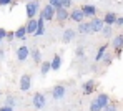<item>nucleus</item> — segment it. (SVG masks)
Listing matches in <instances>:
<instances>
[{
    "label": "nucleus",
    "mask_w": 123,
    "mask_h": 111,
    "mask_svg": "<svg viewBox=\"0 0 123 111\" xmlns=\"http://www.w3.org/2000/svg\"><path fill=\"white\" fill-rule=\"evenodd\" d=\"M38 12H40V2H38V0H33V2H27V3H25V13H27V20L35 18Z\"/></svg>",
    "instance_id": "1"
},
{
    "label": "nucleus",
    "mask_w": 123,
    "mask_h": 111,
    "mask_svg": "<svg viewBox=\"0 0 123 111\" xmlns=\"http://www.w3.org/2000/svg\"><path fill=\"white\" fill-rule=\"evenodd\" d=\"M32 105H33L35 110H43L45 105H47V98H45V94H43V93H35L33 98H32Z\"/></svg>",
    "instance_id": "2"
},
{
    "label": "nucleus",
    "mask_w": 123,
    "mask_h": 111,
    "mask_svg": "<svg viewBox=\"0 0 123 111\" xmlns=\"http://www.w3.org/2000/svg\"><path fill=\"white\" fill-rule=\"evenodd\" d=\"M18 88H20V91H28V89L32 88V76H30L28 73H23L20 76V80H18Z\"/></svg>",
    "instance_id": "3"
},
{
    "label": "nucleus",
    "mask_w": 123,
    "mask_h": 111,
    "mask_svg": "<svg viewBox=\"0 0 123 111\" xmlns=\"http://www.w3.org/2000/svg\"><path fill=\"white\" fill-rule=\"evenodd\" d=\"M40 17L45 20V22L53 20V18H55V8H53V7H50V5L47 3V5H45V7L40 10Z\"/></svg>",
    "instance_id": "4"
},
{
    "label": "nucleus",
    "mask_w": 123,
    "mask_h": 111,
    "mask_svg": "<svg viewBox=\"0 0 123 111\" xmlns=\"http://www.w3.org/2000/svg\"><path fill=\"white\" fill-rule=\"evenodd\" d=\"M15 56H17L18 61L28 60V56H30V48H28L27 45H20V46L17 48V51H15Z\"/></svg>",
    "instance_id": "5"
},
{
    "label": "nucleus",
    "mask_w": 123,
    "mask_h": 111,
    "mask_svg": "<svg viewBox=\"0 0 123 111\" xmlns=\"http://www.w3.org/2000/svg\"><path fill=\"white\" fill-rule=\"evenodd\" d=\"M67 94V86L65 85H55L52 88V98L53 100H63Z\"/></svg>",
    "instance_id": "6"
},
{
    "label": "nucleus",
    "mask_w": 123,
    "mask_h": 111,
    "mask_svg": "<svg viewBox=\"0 0 123 111\" xmlns=\"http://www.w3.org/2000/svg\"><path fill=\"white\" fill-rule=\"evenodd\" d=\"M80 10H82L83 17H90V18H93V17H97V7L95 5H92V3H83L82 7H80Z\"/></svg>",
    "instance_id": "7"
},
{
    "label": "nucleus",
    "mask_w": 123,
    "mask_h": 111,
    "mask_svg": "<svg viewBox=\"0 0 123 111\" xmlns=\"http://www.w3.org/2000/svg\"><path fill=\"white\" fill-rule=\"evenodd\" d=\"M88 23H90V30H92V33H100L102 28L105 27L103 20H102V18H98V17H93Z\"/></svg>",
    "instance_id": "8"
},
{
    "label": "nucleus",
    "mask_w": 123,
    "mask_h": 111,
    "mask_svg": "<svg viewBox=\"0 0 123 111\" xmlns=\"http://www.w3.org/2000/svg\"><path fill=\"white\" fill-rule=\"evenodd\" d=\"M75 37H77V30L75 28H65L63 30V35H62V42L63 43H72L73 40H75Z\"/></svg>",
    "instance_id": "9"
},
{
    "label": "nucleus",
    "mask_w": 123,
    "mask_h": 111,
    "mask_svg": "<svg viewBox=\"0 0 123 111\" xmlns=\"http://www.w3.org/2000/svg\"><path fill=\"white\" fill-rule=\"evenodd\" d=\"M111 46L115 48V55H117V56H120V55H122V50H123V33L117 35V37L113 38Z\"/></svg>",
    "instance_id": "10"
},
{
    "label": "nucleus",
    "mask_w": 123,
    "mask_h": 111,
    "mask_svg": "<svg viewBox=\"0 0 123 111\" xmlns=\"http://www.w3.org/2000/svg\"><path fill=\"white\" fill-rule=\"evenodd\" d=\"M68 18H70V12H68L67 8H58V10H55V20L58 23L67 22Z\"/></svg>",
    "instance_id": "11"
},
{
    "label": "nucleus",
    "mask_w": 123,
    "mask_h": 111,
    "mask_svg": "<svg viewBox=\"0 0 123 111\" xmlns=\"http://www.w3.org/2000/svg\"><path fill=\"white\" fill-rule=\"evenodd\" d=\"M68 20H72V22H75V23H82L83 20H85V17H83V13H82L80 8H72V10H70V18H68Z\"/></svg>",
    "instance_id": "12"
},
{
    "label": "nucleus",
    "mask_w": 123,
    "mask_h": 111,
    "mask_svg": "<svg viewBox=\"0 0 123 111\" xmlns=\"http://www.w3.org/2000/svg\"><path fill=\"white\" fill-rule=\"evenodd\" d=\"M95 88H97V83L93 80H88V81L82 83V91H83V94H86V96L95 93Z\"/></svg>",
    "instance_id": "13"
},
{
    "label": "nucleus",
    "mask_w": 123,
    "mask_h": 111,
    "mask_svg": "<svg viewBox=\"0 0 123 111\" xmlns=\"http://www.w3.org/2000/svg\"><path fill=\"white\" fill-rule=\"evenodd\" d=\"M93 101H95V103H97V105H98V106L103 110V108H105V106L110 103V96H108L106 93H100V94H98V96H97Z\"/></svg>",
    "instance_id": "14"
},
{
    "label": "nucleus",
    "mask_w": 123,
    "mask_h": 111,
    "mask_svg": "<svg viewBox=\"0 0 123 111\" xmlns=\"http://www.w3.org/2000/svg\"><path fill=\"white\" fill-rule=\"evenodd\" d=\"M23 27H25V32H27V35H33V33L37 32V18L27 20V23H25Z\"/></svg>",
    "instance_id": "15"
},
{
    "label": "nucleus",
    "mask_w": 123,
    "mask_h": 111,
    "mask_svg": "<svg viewBox=\"0 0 123 111\" xmlns=\"http://www.w3.org/2000/svg\"><path fill=\"white\" fill-rule=\"evenodd\" d=\"M117 13H113V12H106L105 13V17H103L102 20H103V23L105 25H108V27H113L115 25V22H117Z\"/></svg>",
    "instance_id": "16"
},
{
    "label": "nucleus",
    "mask_w": 123,
    "mask_h": 111,
    "mask_svg": "<svg viewBox=\"0 0 123 111\" xmlns=\"http://www.w3.org/2000/svg\"><path fill=\"white\" fill-rule=\"evenodd\" d=\"M50 68H52V71H58L62 68V56L60 55H53V58L50 60Z\"/></svg>",
    "instance_id": "17"
},
{
    "label": "nucleus",
    "mask_w": 123,
    "mask_h": 111,
    "mask_svg": "<svg viewBox=\"0 0 123 111\" xmlns=\"http://www.w3.org/2000/svg\"><path fill=\"white\" fill-rule=\"evenodd\" d=\"M75 30H77V33H80V35H88V33H92V30H90V23H88V22L78 23V27H77Z\"/></svg>",
    "instance_id": "18"
},
{
    "label": "nucleus",
    "mask_w": 123,
    "mask_h": 111,
    "mask_svg": "<svg viewBox=\"0 0 123 111\" xmlns=\"http://www.w3.org/2000/svg\"><path fill=\"white\" fill-rule=\"evenodd\" d=\"M33 35H35V37H42V35H45V20H43L42 17L37 18V32H35Z\"/></svg>",
    "instance_id": "19"
},
{
    "label": "nucleus",
    "mask_w": 123,
    "mask_h": 111,
    "mask_svg": "<svg viewBox=\"0 0 123 111\" xmlns=\"http://www.w3.org/2000/svg\"><path fill=\"white\" fill-rule=\"evenodd\" d=\"M106 50H108V43L102 45L100 48H98V51H97V56H95V61L98 63V61H102L103 56H105V53H106Z\"/></svg>",
    "instance_id": "20"
},
{
    "label": "nucleus",
    "mask_w": 123,
    "mask_h": 111,
    "mask_svg": "<svg viewBox=\"0 0 123 111\" xmlns=\"http://www.w3.org/2000/svg\"><path fill=\"white\" fill-rule=\"evenodd\" d=\"M30 58H32L35 63H42V51L38 50V48L30 50Z\"/></svg>",
    "instance_id": "21"
},
{
    "label": "nucleus",
    "mask_w": 123,
    "mask_h": 111,
    "mask_svg": "<svg viewBox=\"0 0 123 111\" xmlns=\"http://www.w3.org/2000/svg\"><path fill=\"white\" fill-rule=\"evenodd\" d=\"M50 71H52V68H50V61H42V65H40V75H42V76H47Z\"/></svg>",
    "instance_id": "22"
},
{
    "label": "nucleus",
    "mask_w": 123,
    "mask_h": 111,
    "mask_svg": "<svg viewBox=\"0 0 123 111\" xmlns=\"http://www.w3.org/2000/svg\"><path fill=\"white\" fill-rule=\"evenodd\" d=\"M5 106H10V108H13V110H15V106H17V98H15L13 94L5 96Z\"/></svg>",
    "instance_id": "23"
},
{
    "label": "nucleus",
    "mask_w": 123,
    "mask_h": 111,
    "mask_svg": "<svg viewBox=\"0 0 123 111\" xmlns=\"http://www.w3.org/2000/svg\"><path fill=\"white\" fill-rule=\"evenodd\" d=\"M13 35H15V38L17 40H23L25 37H27V32H25V27L22 25V27H18L15 32H13Z\"/></svg>",
    "instance_id": "24"
},
{
    "label": "nucleus",
    "mask_w": 123,
    "mask_h": 111,
    "mask_svg": "<svg viewBox=\"0 0 123 111\" xmlns=\"http://www.w3.org/2000/svg\"><path fill=\"white\" fill-rule=\"evenodd\" d=\"M111 30H113L111 27H108V25H105V27L102 28V32H100V33H102V35L105 37V38H108V37H111Z\"/></svg>",
    "instance_id": "25"
},
{
    "label": "nucleus",
    "mask_w": 123,
    "mask_h": 111,
    "mask_svg": "<svg viewBox=\"0 0 123 111\" xmlns=\"http://www.w3.org/2000/svg\"><path fill=\"white\" fill-rule=\"evenodd\" d=\"M102 61L106 65V67H110V65H111V61H113V55H111V53H105V56H103Z\"/></svg>",
    "instance_id": "26"
},
{
    "label": "nucleus",
    "mask_w": 123,
    "mask_h": 111,
    "mask_svg": "<svg viewBox=\"0 0 123 111\" xmlns=\"http://www.w3.org/2000/svg\"><path fill=\"white\" fill-rule=\"evenodd\" d=\"M75 56H77V58H83V56H85V48H83V46H77V48H75Z\"/></svg>",
    "instance_id": "27"
},
{
    "label": "nucleus",
    "mask_w": 123,
    "mask_h": 111,
    "mask_svg": "<svg viewBox=\"0 0 123 111\" xmlns=\"http://www.w3.org/2000/svg\"><path fill=\"white\" fill-rule=\"evenodd\" d=\"M60 5H62V8H70L72 5H73V0H60Z\"/></svg>",
    "instance_id": "28"
},
{
    "label": "nucleus",
    "mask_w": 123,
    "mask_h": 111,
    "mask_svg": "<svg viewBox=\"0 0 123 111\" xmlns=\"http://www.w3.org/2000/svg\"><path fill=\"white\" fill-rule=\"evenodd\" d=\"M48 5H50V7H53L55 10H58V8H62V5H60V0H48Z\"/></svg>",
    "instance_id": "29"
},
{
    "label": "nucleus",
    "mask_w": 123,
    "mask_h": 111,
    "mask_svg": "<svg viewBox=\"0 0 123 111\" xmlns=\"http://www.w3.org/2000/svg\"><path fill=\"white\" fill-rule=\"evenodd\" d=\"M102 111H118V110H117V105H115V103H108Z\"/></svg>",
    "instance_id": "30"
},
{
    "label": "nucleus",
    "mask_w": 123,
    "mask_h": 111,
    "mask_svg": "<svg viewBox=\"0 0 123 111\" xmlns=\"http://www.w3.org/2000/svg\"><path fill=\"white\" fill-rule=\"evenodd\" d=\"M90 111H102V108H100L95 101H92V103H90Z\"/></svg>",
    "instance_id": "31"
},
{
    "label": "nucleus",
    "mask_w": 123,
    "mask_h": 111,
    "mask_svg": "<svg viewBox=\"0 0 123 111\" xmlns=\"http://www.w3.org/2000/svg\"><path fill=\"white\" fill-rule=\"evenodd\" d=\"M15 0H0V7H7V5H13Z\"/></svg>",
    "instance_id": "32"
},
{
    "label": "nucleus",
    "mask_w": 123,
    "mask_h": 111,
    "mask_svg": "<svg viewBox=\"0 0 123 111\" xmlns=\"http://www.w3.org/2000/svg\"><path fill=\"white\" fill-rule=\"evenodd\" d=\"M5 40H8V42H13V40H15V35H13V32H7V37H5Z\"/></svg>",
    "instance_id": "33"
},
{
    "label": "nucleus",
    "mask_w": 123,
    "mask_h": 111,
    "mask_svg": "<svg viewBox=\"0 0 123 111\" xmlns=\"http://www.w3.org/2000/svg\"><path fill=\"white\" fill-rule=\"evenodd\" d=\"M7 32H8V30H5V28H0V40H2V42L5 40V37H7Z\"/></svg>",
    "instance_id": "34"
},
{
    "label": "nucleus",
    "mask_w": 123,
    "mask_h": 111,
    "mask_svg": "<svg viewBox=\"0 0 123 111\" xmlns=\"http://www.w3.org/2000/svg\"><path fill=\"white\" fill-rule=\"evenodd\" d=\"M0 111H15V110L10 108V106H5V105H3V106H0Z\"/></svg>",
    "instance_id": "35"
},
{
    "label": "nucleus",
    "mask_w": 123,
    "mask_h": 111,
    "mask_svg": "<svg viewBox=\"0 0 123 111\" xmlns=\"http://www.w3.org/2000/svg\"><path fill=\"white\" fill-rule=\"evenodd\" d=\"M115 25L122 27V25H123V17H117V22H115Z\"/></svg>",
    "instance_id": "36"
},
{
    "label": "nucleus",
    "mask_w": 123,
    "mask_h": 111,
    "mask_svg": "<svg viewBox=\"0 0 123 111\" xmlns=\"http://www.w3.org/2000/svg\"><path fill=\"white\" fill-rule=\"evenodd\" d=\"M3 56H5V51H3V50H0V60H2Z\"/></svg>",
    "instance_id": "37"
},
{
    "label": "nucleus",
    "mask_w": 123,
    "mask_h": 111,
    "mask_svg": "<svg viewBox=\"0 0 123 111\" xmlns=\"http://www.w3.org/2000/svg\"><path fill=\"white\" fill-rule=\"evenodd\" d=\"M25 2H33V0H25Z\"/></svg>",
    "instance_id": "38"
},
{
    "label": "nucleus",
    "mask_w": 123,
    "mask_h": 111,
    "mask_svg": "<svg viewBox=\"0 0 123 111\" xmlns=\"http://www.w3.org/2000/svg\"><path fill=\"white\" fill-rule=\"evenodd\" d=\"M0 96H2V89H0Z\"/></svg>",
    "instance_id": "39"
},
{
    "label": "nucleus",
    "mask_w": 123,
    "mask_h": 111,
    "mask_svg": "<svg viewBox=\"0 0 123 111\" xmlns=\"http://www.w3.org/2000/svg\"><path fill=\"white\" fill-rule=\"evenodd\" d=\"M0 43H2V40H0Z\"/></svg>",
    "instance_id": "40"
}]
</instances>
